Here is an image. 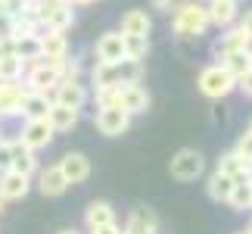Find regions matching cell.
Returning <instances> with one entry per match:
<instances>
[{
	"mask_svg": "<svg viewBox=\"0 0 252 234\" xmlns=\"http://www.w3.org/2000/svg\"><path fill=\"white\" fill-rule=\"evenodd\" d=\"M143 78V63L140 60H119V63H96L91 69V84L94 91L100 87H122V84H137Z\"/></svg>",
	"mask_w": 252,
	"mask_h": 234,
	"instance_id": "cell-1",
	"label": "cell"
},
{
	"mask_svg": "<svg viewBox=\"0 0 252 234\" xmlns=\"http://www.w3.org/2000/svg\"><path fill=\"white\" fill-rule=\"evenodd\" d=\"M171 28H174V35H178V38H184V41L206 35V32H209L206 3H199V0L178 3V6H174V16H171Z\"/></svg>",
	"mask_w": 252,
	"mask_h": 234,
	"instance_id": "cell-2",
	"label": "cell"
},
{
	"mask_svg": "<svg viewBox=\"0 0 252 234\" xmlns=\"http://www.w3.org/2000/svg\"><path fill=\"white\" fill-rule=\"evenodd\" d=\"M196 87H199L202 97H209V100H224L230 91H237V78L221 63H212V66H206V69L199 72Z\"/></svg>",
	"mask_w": 252,
	"mask_h": 234,
	"instance_id": "cell-3",
	"label": "cell"
},
{
	"mask_svg": "<svg viewBox=\"0 0 252 234\" xmlns=\"http://www.w3.org/2000/svg\"><path fill=\"white\" fill-rule=\"evenodd\" d=\"M63 81V63L37 60L25 69V91L34 94H53V87Z\"/></svg>",
	"mask_w": 252,
	"mask_h": 234,
	"instance_id": "cell-4",
	"label": "cell"
},
{
	"mask_svg": "<svg viewBox=\"0 0 252 234\" xmlns=\"http://www.w3.org/2000/svg\"><path fill=\"white\" fill-rule=\"evenodd\" d=\"M171 178H178V181H196L202 172H206V156H202L199 150H193V147H184L171 156Z\"/></svg>",
	"mask_w": 252,
	"mask_h": 234,
	"instance_id": "cell-5",
	"label": "cell"
},
{
	"mask_svg": "<svg viewBox=\"0 0 252 234\" xmlns=\"http://www.w3.org/2000/svg\"><path fill=\"white\" fill-rule=\"evenodd\" d=\"M37 22H41L44 32H69L72 22H75V9L65 0H44Z\"/></svg>",
	"mask_w": 252,
	"mask_h": 234,
	"instance_id": "cell-6",
	"label": "cell"
},
{
	"mask_svg": "<svg viewBox=\"0 0 252 234\" xmlns=\"http://www.w3.org/2000/svg\"><path fill=\"white\" fill-rule=\"evenodd\" d=\"M94 125L103 138H122V134L131 128V116L125 110H119V106H96Z\"/></svg>",
	"mask_w": 252,
	"mask_h": 234,
	"instance_id": "cell-7",
	"label": "cell"
},
{
	"mask_svg": "<svg viewBox=\"0 0 252 234\" xmlns=\"http://www.w3.org/2000/svg\"><path fill=\"white\" fill-rule=\"evenodd\" d=\"M50 100L53 103H63V106H69V110H84V103L91 100V91H87V84L81 81V78H63L60 84L53 87V94H50Z\"/></svg>",
	"mask_w": 252,
	"mask_h": 234,
	"instance_id": "cell-8",
	"label": "cell"
},
{
	"mask_svg": "<svg viewBox=\"0 0 252 234\" xmlns=\"http://www.w3.org/2000/svg\"><path fill=\"white\" fill-rule=\"evenodd\" d=\"M115 106H119V110H125L128 116L147 113V110H150V94H147V87H143L140 81H137V84H122V87H115Z\"/></svg>",
	"mask_w": 252,
	"mask_h": 234,
	"instance_id": "cell-9",
	"label": "cell"
},
{
	"mask_svg": "<svg viewBox=\"0 0 252 234\" xmlns=\"http://www.w3.org/2000/svg\"><path fill=\"white\" fill-rule=\"evenodd\" d=\"M9 169L19 172V175H28V178H34L37 169H41V162H37V153L28 150L22 141H9Z\"/></svg>",
	"mask_w": 252,
	"mask_h": 234,
	"instance_id": "cell-10",
	"label": "cell"
},
{
	"mask_svg": "<svg viewBox=\"0 0 252 234\" xmlns=\"http://www.w3.org/2000/svg\"><path fill=\"white\" fill-rule=\"evenodd\" d=\"M19 141L25 144L28 150H44L47 144L53 141V128L47 125V119H32V122H25L22 125V131H19Z\"/></svg>",
	"mask_w": 252,
	"mask_h": 234,
	"instance_id": "cell-11",
	"label": "cell"
},
{
	"mask_svg": "<svg viewBox=\"0 0 252 234\" xmlns=\"http://www.w3.org/2000/svg\"><path fill=\"white\" fill-rule=\"evenodd\" d=\"M56 165H60V172L65 175L69 188H72V184H81V181L91 178V159H87L84 153H78V150H75V153H65Z\"/></svg>",
	"mask_w": 252,
	"mask_h": 234,
	"instance_id": "cell-12",
	"label": "cell"
},
{
	"mask_svg": "<svg viewBox=\"0 0 252 234\" xmlns=\"http://www.w3.org/2000/svg\"><path fill=\"white\" fill-rule=\"evenodd\" d=\"M28 191H32V178H28V175H19L13 169L0 172V200H3V203L22 200Z\"/></svg>",
	"mask_w": 252,
	"mask_h": 234,
	"instance_id": "cell-13",
	"label": "cell"
},
{
	"mask_svg": "<svg viewBox=\"0 0 252 234\" xmlns=\"http://www.w3.org/2000/svg\"><path fill=\"white\" fill-rule=\"evenodd\" d=\"M96 63H119L125 60V35L122 32H106L96 38Z\"/></svg>",
	"mask_w": 252,
	"mask_h": 234,
	"instance_id": "cell-14",
	"label": "cell"
},
{
	"mask_svg": "<svg viewBox=\"0 0 252 234\" xmlns=\"http://www.w3.org/2000/svg\"><path fill=\"white\" fill-rule=\"evenodd\" d=\"M25 97L22 81H0V119H16Z\"/></svg>",
	"mask_w": 252,
	"mask_h": 234,
	"instance_id": "cell-15",
	"label": "cell"
},
{
	"mask_svg": "<svg viewBox=\"0 0 252 234\" xmlns=\"http://www.w3.org/2000/svg\"><path fill=\"white\" fill-rule=\"evenodd\" d=\"M41 60H47V63H65L69 60V38H65V32L41 35Z\"/></svg>",
	"mask_w": 252,
	"mask_h": 234,
	"instance_id": "cell-16",
	"label": "cell"
},
{
	"mask_svg": "<svg viewBox=\"0 0 252 234\" xmlns=\"http://www.w3.org/2000/svg\"><path fill=\"white\" fill-rule=\"evenodd\" d=\"M37 191L44 197H63L69 191V181L60 172V165H47V169H37Z\"/></svg>",
	"mask_w": 252,
	"mask_h": 234,
	"instance_id": "cell-17",
	"label": "cell"
},
{
	"mask_svg": "<svg viewBox=\"0 0 252 234\" xmlns=\"http://www.w3.org/2000/svg\"><path fill=\"white\" fill-rule=\"evenodd\" d=\"M206 13H209V25L230 28V25L237 22L240 9H237V0H209V3H206Z\"/></svg>",
	"mask_w": 252,
	"mask_h": 234,
	"instance_id": "cell-18",
	"label": "cell"
},
{
	"mask_svg": "<svg viewBox=\"0 0 252 234\" xmlns=\"http://www.w3.org/2000/svg\"><path fill=\"white\" fill-rule=\"evenodd\" d=\"M252 47V41L249 38L240 32L237 25H230V28H224V35L218 38L215 41V47H212V50H215V56L221 60V56H227V53H237V50H249Z\"/></svg>",
	"mask_w": 252,
	"mask_h": 234,
	"instance_id": "cell-19",
	"label": "cell"
},
{
	"mask_svg": "<svg viewBox=\"0 0 252 234\" xmlns=\"http://www.w3.org/2000/svg\"><path fill=\"white\" fill-rule=\"evenodd\" d=\"M9 53L19 56L25 66H32V63L41 60V38L37 35H19L9 41Z\"/></svg>",
	"mask_w": 252,
	"mask_h": 234,
	"instance_id": "cell-20",
	"label": "cell"
},
{
	"mask_svg": "<svg viewBox=\"0 0 252 234\" xmlns=\"http://www.w3.org/2000/svg\"><path fill=\"white\" fill-rule=\"evenodd\" d=\"M50 94H34V91H25L22 97V106H19V116H22L25 122L32 119H47V113H50Z\"/></svg>",
	"mask_w": 252,
	"mask_h": 234,
	"instance_id": "cell-21",
	"label": "cell"
},
{
	"mask_svg": "<svg viewBox=\"0 0 252 234\" xmlns=\"http://www.w3.org/2000/svg\"><path fill=\"white\" fill-rule=\"evenodd\" d=\"M150 28H153V19L147 16V9H128L122 16V35L128 38H150Z\"/></svg>",
	"mask_w": 252,
	"mask_h": 234,
	"instance_id": "cell-22",
	"label": "cell"
},
{
	"mask_svg": "<svg viewBox=\"0 0 252 234\" xmlns=\"http://www.w3.org/2000/svg\"><path fill=\"white\" fill-rule=\"evenodd\" d=\"M125 234H159V216L153 209H134L128 216V225H125Z\"/></svg>",
	"mask_w": 252,
	"mask_h": 234,
	"instance_id": "cell-23",
	"label": "cell"
},
{
	"mask_svg": "<svg viewBox=\"0 0 252 234\" xmlns=\"http://www.w3.org/2000/svg\"><path fill=\"white\" fill-rule=\"evenodd\" d=\"M78 110H69V106H63V103H50V113H47V125L53 128V134H60V131H72L75 125H78Z\"/></svg>",
	"mask_w": 252,
	"mask_h": 234,
	"instance_id": "cell-24",
	"label": "cell"
},
{
	"mask_svg": "<svg viewBox=\"0 0 252 234\" xmlns=\"http://www.w3.org/2000/svg\"><path fill=\"white\" fill-rule=\"evenodd\" d=\"M112 222H115V209H112V203H106V200H94L91 206L84 209V225H87V231L103 228V225H112Z\"/></svg>",
	"mask_w": 252,
	"mask_h": 234,
	"instance_id": "cell-25",
	"label": "cell"
},
{
	"mask_svg": "<svg viewBox=\"0 0 252 234\" xmlns=\"http://www.w3.org/2000/svg\"><path fill=\"white\" fill-rule=\"evenodd\" d=\"M234 178H227L224 172H212L209 175V181H206V194H209V200H215V203H227V197H230V191H234Z\"/></svg>",
	"mask_w": 252,
	"mask_h": 234,
	"instance_id": "cell-26",
	"label": "cell"
},
{
	"mask_svg": "<svg viewBox=\"0 0 252 234\" xmlns=\"http://www.w3.org/2000/svg\"><path fill=\"white\" fill-rule=\"evenodd\" d=\"M221 66L234 75V78H240V75H246L249 69H252V50H237V53H227V56H221Z\"/></svg>",
	"mask_w": 252,
	"mask_h": 234,
	"instance_id": "cell-27",
	"label": "cell"
},
{
	"mask_svg": "<svg viewBox=\"0 0 252 234\" xmlns=\"http://www.w3.org/2000/svg\"><path fill=\"white\" fill-rule=\"evenodd\" d=\"M28 66L13 53H0V81H22Z\"/></svg>",
	"mask_w": 252,
	"mask_h": 234,
	"instance_id": "cell-28",
	"label": "cell"
},
{
	"mask_svg": "<svg viewBox=\"0 0 252 234\" xmlns=\"http://www.w3.org/2000/svg\"><path fill=\"white\" fill-rule=\"evenodd\" d=\"M249 203H252V181H237L234 184V191H230V197H227V206L234 209V212H246L249 209Z\"/></svg>",
	"mask_w": 252,
	"mask_h": 234,
	"instance_id": "cell-29",
	"label": "cell"
},
{
	"mask_svg": "<svg viewBox=\"0 0 252 234\" xmlns=\"http://www.w3.org/2000/svg\"><path fill=\"white\" fill-rule=\"evenodd\" d=\"M218 172H224L227 178H234V181H246V162L240 159L234 150L224 153V156L218 159Z\"/></svg>",
	"mask_w": 252,
	"mask_h": 234,
	"instance_id": "cell-30",
	"label": "cell"
},
{
	"mask_svg": "<svg viewBox=\"0 0 252 234\" xmlns=\"http://www.w3.org/2000/svg\"><path fill=\"white\" fill-rule=\"evenodd\" d=\"M147 53H150V38H128L125 35V56L128 60H147Z\"/></svg>",
	"mask_w": 252,
	"mask_h": 234,
	"instance_id": "cell-31",
	"label": "cell"
},
{
	"mask_svg": "<svg viewBox=\"0 0 252 234\" xmlns=\"http://www.w3.org/2000/svg\"><path fill=\"white\" fill-rule=\"evenodd\" d=\"M234 153H237V156H240V159H243L246 165L252 162V131H249V128H246V131L237 138V144H234Z\"/></svg>",
	"mask_w": 252,
	"mask_h": 234,
	"instance_id": "cell-32",
	"label": "cell"
},
{
	"mask_svg": "<svg viewBox=\"0 0 252 234\" xmlns=\"http://www.w3.org/2000/svg\"><path fill=\"white\" fill-rule=\"evenodd\" d=\"M237 19H240V25H237V28L252 41V9H246V13H243V16H237Z\"/></svg>",
	"mask_w": 252,
	"mask_h": 234,
	"instance_id": "cell-33",
	"label": "cell"
},
{
	"mask_svg": "<svg viewBox=\"0 0 252 234\" xmlns=\"http://www.w3.org/2000/svg\"><path fill=\"white\" fill-rule=\"evenodd\" d=\"M237 91H243L246 97H252V69H249L246 75H240V78H237Z\"/></svg>",
	"mask_w": 252,
	"mask_h": 234,
	"instance_id": "cell-34",
	"label": "cell"
},
{
	"mask_svg": "<svg viewBox=\"0 0 252 234\" xmlns=\"http://www.w3.org/2000/svg\"><path fill=\"white\" fill-rule=\"evenodd\" d=\"M9 169V141H0V172Z\"/></svg>",
	"mask_w": 252,
	"mask_h": 234,
	"instance_id": "cell-35",
	"label": "cell"
},
{
	"mask_svg": "<svg viewBox=\"0 0 252 234\" xmlns=\"http://www.w3.org/2000/svg\"><path fill=\"white\" fill-rule=\"evenodd\" d=\"M153 9H159V13H171L174 0H153Z\"/></svg>",
	"mask_w": 252,
	"mask_h": 234,
	"instance_id": "cell-36",
	"label": "cell"
},
{
	"mask_svg": "<svg viewBox=\"0 0 252 234\" xmlns=\"http://www.w3.org/2000/svg\"><path fill=\"white\" fill-rule=\"evenodd\" d=\"M91 234H122V228H119V225H115V222H112V225H103V228H94Z\"/></svg>",
	"mask_w": 252,
	"mask_h": 234,
	"instance_id": "cell-37",
	"label": "cell"
},
{
	"mask_svg": "<svg viewBox=\"0 0 252 234\" xmlns=\"http://www.w3.org/2000/svg\"><path fill=\"white\" fill-rule=\"evenodd\" d=\"M56 234H81V231H75V228H65V231H56Z\"/></svg>",
	"mask_w": 252,
	"mask_h": 234,
	"instance_id": "cell-38",
	"label": "cell"
},
{
	"mask_svg": "<svg viewBox=\"0 0 252 234\" xmlns=\"http://www.w3.org/2000/svg\"><path fill=\"white\" fill-rule=\"evenodd\" d=\"M69 3L75 6V3H94V0H69Z\"/></svg>",
	"mask_w": 252,
	"mask_h": 234,
	"instance_id": "cell-39",
	"label": "cell"
},
{
	"mask_svg": "<svg viewBox=\"0 0 252 234\" xmlns=\"http://www.w3.org/2000/svg\"><path fill=\"white\" fill-rule=\"evenodd\" d=\"M246 178H249V181H252V162H249V165H246Z\"/></svg>",
	"mask_w": 252,
	"mask_h": 234,
	"instance_id": "cell-40",
	"label": "cell"
},
{
	"mask_svg": "<svg viewBox=\"0 0 252 234\" xmlns=\"http://www.w3.org/2000/svg\"><path fill=\"white\" fill-rule=\"evenodd\" d=\"M246 234H252V222H249V228H246Z\"/></svg>",
	"mask_w": 252,
	"mask_h": 234,
	"instance_id": "cell-41",
	"label": "cell"
},
{
	"mask_svg": "<svg viewBox=\"0 0 252 234\" xmlns=\"http://www.w3.org/2000/svg\"><path fill=\"white\" fill-rule=\"evenodd\" d=\"M0 209H3V200H0Z\"/></svg>",
	"mask_w": 252,
	"mask_h": 234,
	"instance_id": "cell-42",
	"label": "cell"
},
{
	"mask_svg": "<svg viewBox=\"0 0 252 234\" xmlns=\"http://www.w3.org/2000/svg\"><path fill=\"white\" fill-rule=\"evenodd\" d=\"M249 131H252V122H249Z\"/></svg>",
	"mask_w": 252,
	"mask_h": 234,
	"instance_id": "cell-43",
	"label": "cell"
},
{
	"mask_svg": "<svg viewBox=\"0 0 252 234\" xmlns=\"http://www.w3.org/2000/svg\"><path fill=\"white\" fill-rule=\"evenodd\" d=\"M237 234H246V231H237Z\"/></svg>",
	"mask_w": 252,
	"mask_h": 234,
	"instance_id": "cell-44",
	"label": "cell"
},
{
	"mask_svg": "<svg viewBox=\"0 0 252 234\" xmlns=\"http://www.w3.org/2000/svg\"><path fill=\"white\" fill-rule=\"evenodd\" d=\"M249 209H252V203H249Z\"/></svg>",
	"mask_w": 252,
	"mask_h": 234,
	"instance_id": "cell-45",
	"label": "cell"
},
{
	"mask_svg": "<svg viewBox=\"0 0 252 234\" xmlns=\"http://www.w3.org/2000/svg\"><path fill=\"white\" fill-rule=\"evenodd\" d=\"M65 3H69V0H65Z\"/></svg>",
	"mask_w": 252,
	"mask_h": 234,
	"instance_id": "cell-46",
	"label": "cell"
},
{
	"mask_svg": "<svg viewBox=\"0 0 252 234\" xmlns=\"http://www.w3.org/2000/svg\"><path fill=\"white\" fill-rule=\"evenodd\" d=\"M206 3H209V0H206Z\"/></svg>",
	"mask_w": 252,
	"mask_h": 234,
	"instance_id": "cell-47",
	"label": "cell"
},
{
	"mask_svg": "<svg viewBox=\"0 0 252 234\" xmlns=\"http://www.w3.org/2000/svg\"><path fill=\"white\" fill-rule=\"evenodd\" d=\"M237 3H240V0H237Z\"/></svg>",
	"mask_w": 252,
	"mask_h": 234,
	"instance_id": "cell-48",
	"label": "cell"
},
{
	"mask_svg": "<svg viewBox=\"0 0 252 234\" xmlns=\"http://www.w3.org/2000/svg\"><path fill=\"white\" fill-rule=\"evenodd\" d=\"M249 50H252V47H249Z\"/></svg>",
	"mask_w": 252,
	"mask_h": 234,
	"instance_id": "cell-49",
	"label": "cell"
},
{
	"mask_svg": "<svg viewBox=\"0 0 252 234\" xmlns=\"http://www.w3.org/2000/svg\"><path fill=\"white\" fill-rule=\"evenodd\" d=\"M122 234H125V231H122Z\"/></svg>",
	"mask_w": 252,
	"mask_h": 234,
	"instance_id": "cell-50",
	"label": "cell"
}]
</instances>
